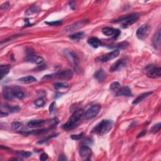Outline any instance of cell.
<instances>
[{"mask_svg":"<svg viewBox=\"0 0 161 161\" xmlns=\"http://www.w3.org/2000/svg\"><path fill=\"white\" fill-rule=\"evenodd\" d=\"M88 22H89L88 20H83L81 21H77L76 23H74L72 25H70L67 26V27L65 28V30L67 32H73V31L76 30L80 28L83 27V26H84V25H86Z\"/></svg>","mask_w":161,"mask_h":161,"instance_id":"30bf717a","label":"cell"},{"mask_svg":"<svg viewBox=\"0 0 161 161\" xmlns=\"http://www.w3.org/2000/svg\"><path fill=\"white\" fill-rule=\"evenodd\" d=\"M145 133H146L145 131H143L142 133H140V135L138 136V138H140V137H143V136H144V135H145Z\"/></svg>","mask_w":161,"mask_h":161,"instance_id":"7bdbcfd3","label":"cell"},{"mask_svg":"<svg viewBox=\"0 0 161 161\" xmlns=\"http://www.w3.org/2000/svg\"><path fill=\"white\" fill-rule=\"evenodd\" d=\"M88 43L92 47L95 48L99 47L101 45L100 40L96 37H91L90 38H89L88 40Z\"/></svg>","mask_w":161,"mask_h":161,"instance_id":"cb8c5ba5","label":"cell"},{"mask_svg":"<svg viewBox=\"0 0 161 161\" xmlns=\"http://www.w3.org/2000/svg\"><path fill=\"white\" fill-rule=\"evenodd\" d=\"M152 30L151 26L149 24H144L138 28L137 31V37L138 39L144 40L148 37Z\"/></svg>","mask_w":161,"mask_h":161,"instance_id":"5b68a950","label":"cell"},{"mask_svg":"<svg viewBox=\"0 0 161 161\" xmlns=\"http://www.w3.org/2000/svg\"><path fill=\"white\" fill-rule=\"evenodd\" d=\"M3 95L7 100H11L14 98L22 99L25 96L21 89L16 86L4 88L3 90Z\"/></svg>","mask_w":161,"mask_h":161,"instance_id":"6da1fadb","label":"cell"},{"mask_svg":"<svg viewBox=\"0 0 161 161\" xmlns=\"http://www.w3.org/2000/svg\"><path fill=\"white\" fill-rule=\"evenodd\" d=\"M9 6H10V3H9L8 2H6L5 3L3 4L1 6V8L2 9V10H6V9L9 7Z\"/></svg>","mask_w":161,"mask_h":161,"instance_id":"74e56055","label":"cell"},{"mask_svg":"<svg viewBox=\"0 0 161 161\" xmlns=\"http://www.w3.org/2000/svg\"><path fill=\"white\" fill-rule=\"evenodd\" d=\"M117 96H130L132 95V91L128 86H121L118 91L115 94Z\"/></svg>","mask_w":161,"mask_h":161,"instance_id":"e0dca14e","label":"cell"},{"mask_svg":"<svg viewBox=\"0 0 161 161\" xmlns=\"http://www.w3.org/2000/svg\"><path fill=\"white\" fill-rule=\"evenodd\" d=\"M160 127H161V124H160V123H159L157 124L154 125V126L152 127V128L150 129V130L153 133H156L160 130Z\"/></svg>","mask_w":161,"mask_h":161,"instance_id":"d6a6232c","label":"cell"},{"mask_svg":"<svg viewBox=\"0 0 161 161\" xmlns=\"http://www.w3.org/2000/svg\"><path fill=\"white\" fill-rule=\"evenodd\" d=\"M84 37V33L83 32H79L71 35L69 37L71 39H72L73 40H79L83 39Z\"/></svg>","mask_w":161,"mask_h":161,"instance_id":"d4e9b609","label":"cell"},{"mask_svg":"<svg viewBox=\"0 0 161 161\" xmlns=\"http://www.w3.org/2000/svg\"><path fill=\"white\" fill-rule=\"evenodd\" d=\"M67 159L66 157V156L64 155H60L59 156V158L58 159V160H66Z\"/></svg>","mask_w":161,"mask_h":161,"instance_id":"b9f144b4","label":"cell"},{"mask_svg":"<svg viewBox=\"0 0 161 161\" xmlns=\"http://www.w3.org/2000/svg\"><path fill=\"white\" fill-rule=\"evenodd\" d=\"M46 123V120H31L27 123V126L29 128H38L42 127Z\"/></svg>","mask_w":161,"mask_h":161,"instance_id":"ac0fdd59","label":"cell"},{"mask_svg":"<svg viewBox=\"0 0 161 161\" xmlns=\"http://www.w3.org/2000/svg\"><path fill=\"white\" fill-rule=\"evenodd\" d=\"M160 30H159L157 32H156L153 38V46L156 49H159L160 47Z\"/></svg>","mask_w":161,"mask_h":161,"instance_id":"d6986e66","label":"cell"},{"mask_svg":"<svg viewBox=\"0 0 161 161\" xmlns=\"http://www.w3.org/2000/svg\"><path fill=\"white\" fill-rule=\"evenodd\" d=\"M83 133H80L79 134H78V135H71V138L73 140H79L80 139L83 137Z\"/></svg>","mask_w":161,"mask_h":161,"instance_id":"e575fe53","label":"cell"},{"mask_svg":"<svg viewBox=\"0 0 161 161\" xmlns=\"http://www.w3.org/2000/svg\"><path fill=\"white\" fill-rule=\"evenodd\" d=\"M16 155L19 157H30L31 155H32V153L28 152H25V151H18L16 153Z\"/></svg>","mask_w":161,"mask_h":161,"instance_id":"83f0119b","label":"cell"},{"mask_svg":"<svg viewBox=\"0 0 161 161\" xmlns=\"http://www.w3.org/2000/svg\"><path fill=\"white\" fill-rule=\"evenodd\" d=\"M46 24L48 25H51V26H59L62 24V21H50V22H46Z\"/></svg>","mask_w":161,"mask_h":161,"instance_id":"836d02e7","label":"cell"},{"mask_svg":"<svg viewBox=\"0 0 161 161\" xmlns=\"http://www.w3.org/2000/svg\"><path fill=\"white\" fill-rule=\"evenodd\" d=\"M4 108L10 113H15L20 110V108L18 106H5Z\"/></svg>","mask_w":161,"mask_h":161,"instance_id":"f1b7e54d","label":"cell"},{"mask_svg":"<svg viewBox=\"0 0 161 161\" xmlns=\"http://www.w3.org/2000/svg\"><path fill=\"white\" fill-rule=\"evenodd\" d=\"M47 68V66L45 64H40V66H38L37 67V68L35 69V70L37 71H42L44 69H46Z\"/></svg>","mask_w":161,"mask_h":161,"instance_id":"d590c367","label":"cell"},{"mask_svg":"<svg viewBox=\"0 0 161 161\" xmlns=\"http://www.w3.org/2000/svg\"><path fill=\"white\" fill-rule=\"evenodd\" d=\"M152 93H153V92H150H150H147V93H144L141 94V95H140L137 98H135V100L133 101V104H134V105L138 104L139 103L142 102L143 100H144L145 98L148 97L150 95H152Z\"/></svg>","mask_w":161,"mask_h":161,"instance_id":"7402d4cb","label":"cell"},{"mask_svg":"<svg viewBox=\"0 0 161 161\" xmlns=\"http://www.w3.org/2000/svg\"><path fill=\"white\" fill-rule=\"evenodd\" d=\"M37 11V6H33L31 7L30 9H28V10L26 11L25 14L26 16H29V15L33 14V13H35Z\"/></svg>","mask_w":161,"mask_h":161,"instance_id":"1f68e13d","label":"cell"},{"mask_svg":"<svg viewBox=\"0 0 161 161\" xmlns=\"http://www.w3.org/2000/svg\"><path fill=\"white\" fill-rule=\"evenodd\" d=\"M48 159V155L46 153H43L41 154V155H40V159L43 161V160H46Z\"/></svg>","mask_w":161,"mask_h":161,"instance_id":"8d00e7d4","label":"cell"},{"mask_svg":"<svg viewBox=\"0 0 161 161\" xmlns=\"http://www.w3.org/2000/svg\"><path fill=\"white\" fill-rule=\"evenodd\" d=\"M66 56L68 57L69 60L72 62L74 65L75 69L78 70L79 68V59L78 57L76 56L74 53L71 52H68L66 53Z\"/></svg>","mask_w":161,"mask_h":161,"instance_id":"2e32d148","label":"cell"},{"mask_svg":"<svg viewBox=\"0 0 161 161\" xmlns=\"http://www.w3.org/2000/svg\"><path fill=\"white\" fill-rule=\"evenodd\" d=\"M11 128L15 132H19L20 133H23L24 132H26V127L25 125L19 122H13L11 124Z\"/></svg>","mask_w":161,"mask_h":161,"instance_id":"9a60e30c","label":"cell"},{"mask_svg":"<svg viewBox=\"0 0 161 161\" xmlns=\"http://www.w3.org/2000/svg\"><path fill=\"white\" fill-rule=\"evenodd\" d=\"M84 113V110L83 109H79L75 111L73 115H71V117L69 118L68 122L63 125L64 130H70L74 128L77 126L80 118L83 117Z\"/></svg>","mask_w":161,"mask_h":161,"instance_id":"3957f363","label":"cell"},{"mask_svg":"<svg viewBox=\"0 0 161 161\" xmlns=\"http://www.w3.org/2000/svg\"><path fill=\"white\" fill-rule=\"evenodd\" d=\"M53 76L62 80H69L73 77V73L72 71L69 69L64 70L57 73Z\"/></svg>","mask_w":161,"mask_h":161,"instance_id":"9c48e42d","label":"cell"},{"mask_svg":"<svg viewBox=\"0 0 161 161\" xmlns=\"http://www.w3.org/2000/svg\"><path fill=\"white\" fill-rule=\"evenodd\" d=\"M127 64V59H121L115 62L111 66L110 71L111 72H115V71H119L123 68Z\"/></svg>","mask_w":161,"mask_h":161,"instance_id":"7c38bea8","label":"cell"},{"mask_svg":"<svg viewBox=\"0 0 161 161\" xmlns=\"http://www.w3.org/2000/svg\"><path fill=\"white\" fill-rule=\"evenodd\" d=\"M8 115V113L3 112V111H1V115H0V117H1V118H3V117H7Z\"/></svg>","mask_w":161,"mask_h":161,"instance_id":"60d3db41","label":"cell"},{"mask_svg":"<svg viewBox=\"0 0 161 161\" xmlns=\"http://www.w3.org/2000/svg\"><path fill=\"white\" fill-rule=\"evenodd\" d=\"M11 69V66L10 65H1L0 66V71H1V80L9 73Z\"/></svg>","mask_w":161,"mask_h":161,"instance_id":"603a6c76","label":"cell"},{"mask_svg":"<svg viewBox=\"0 0 161 161\" xmlns=\"http://www.w3.org/2000/svg\"><path fill=\"white\" fill-rule=\"evenodd\" d=\"M69 6L71 7V8L72 9V10H74L75 9V7H76V3L74 1H72V2H70L69 3Z\"/></svg>","mask_w":161,"mask_h":161,"instance_id":"f35d334b","label":"cell"},{"mask_svg":"<svg viewBox=\"0 0 161 161\" xmlns=\"http://www.w3.org/2000/svg\"><path fill=\"white\" fill-rule=\"evenodd\" d=\"M128 42H122V43H118L117 45H115V46H110L108 48H119V49H123V48H127V46H128Z\"/></svg>","mask_w":161,"mask_h":161,"instance_id":"4316f807","label":"cell"},{"mask_svg":"<svg viewBox=\"0 0 161 161\" xmlns=\"http://www.w3.org/2000/svg\"><path fill=\"white\" fill-rule=\"evenodd\" d=\"M34 104L35 106H37V107H42L45 105V101L42 99V98H38L37 100H35L34 101Z\"/></svg>","mask_w":161,"mask_h":161,"instance_id":"4dcf8cb0","label":"cell"},{"mask_svg":"<svg viewBox=\"0 0 161 161\" xmlns=\"http://www.w3.org/2000/svg\"><path fill=\"white\" fill-rule=\"evenodd\" d=\"M102 32L106 36H113L114 38H117L121 33L120 30L111 27H105L103 28Z\"/></svg>","mask_w":161,"mask_h":161,"instance_id":"4fadbf2b","label":"cell"},{"mask_svg":"<svg viewBox=\"0 0 161 161\" xmlns=\"http://www.w3.org/2000/svg\"><path fill=\"white\" fill-rule=\"evenodd\" d=\"M19 81L23 84H31L37 81V79L32 76H27L18 79Z\"/></svg>","mask_w":161,"mask_h":161,"instance_id":"ffe728a7","label":"cell"},{"mask_svg":"<svg viewBox=\"0 0 161 161\" xmlns=\"http://www.w3.org/2000/svg\"><path fill=\"white\" fill-rule=\"evenodd\" d=\"M113 122L109 120H103L97 124L92 130V133L98 134L100 136L105 135L112 128Z\"/></svg>","mask_w":161,"mask_h":161,"instance_id":"7a4b0ae2","label":"cell"},{"mask_svg":"<svg viewBox=\"0 0 161 161\" xmlns=\"http://www.w3.org/2000/svg\"><path fill=\"white\" fill-rule=\"evenodd\" d=\"M147 76L152 79H157L161 76V69L154 66H149L147 68Z\"/></svg>","mask_w":161,"mask_h":161,"instance_id":"ba28073f","label":"cell"},{"mask_svg":"<svg viewBox=\"0 0 161 161\" xmlns=\"http://www.w3.org/2000/svg\"><path fill=\"white\" fill-rule=\"evenodd\" d=\"M94 77L95 78L98 80V81H102L105 79L106 78V73L105 72V71L103 69H100L99 70H98L94 74Z\"/></svg>","mask_w":161,"mask_h":161,"instance_id":"44dd1931","label":"cell"},{"mask_svg":"<svg viewBox=\"0 0 161 161\" xmlns=\"http://www.w3.org/2000/svg\"><path fill=\"white\" fill-rule=\"evenodd\" d=\"M54 105H55V102L52 103L50 105V107H49V111H50V113L52 112L53 108V107H54Z\"/></svg>","mask_w":161,"mask_h":161,"instance_id":"ab89813d","label":"cell"},{"mask_svg":"<svg viewBox=\"0 0 161 161\" xmlns=\"http://www.w3.org/2000/svg\"><path fill=\"white\" fill-rule=\"evenodd\" d=\"M26 60L35 64H42L44 61V59L42 57L33 54V52L31 51H28Z\"/></svg>","mask_w":161,"mask_h":161,"instance_id":"5bb4252c","label":"cell"},{"mask_svg":"<svg viewBox=\"0 0 161 161\" xmlns=\"http://www.w3.org/2000/svg\"><path fill=\"white\" fill-rule=\"evenodd\" d=\"M138 16H139L138 13H134L128 15L123 16L117 20H113L112 22H114V23H120V22H122V27L127 28L128 26L133 25L134 23H135L138 20Z\"/></svg>","mask_w":161,"mask_h":161,"instance_id":"277c9868","label":"cell"},{"mask_svg":"<svg viewBox=\"0 0 161 161\" xmlns=\"http://www.w3.org/2000/svg\"><path fill=\"white\" fill-rule=\"evenodd\" d=\"M100 108L101 106L98 105L92 106L86 111V112L84 113L83 117L84 119L89 120L95 118L98 115V114L99 113Z\"/></svg>","mask_w":161,"mask_h":161,"instance_id":"8992f818","label":"cell"},{"mask_svg":"<svg viewBox=\"0 0 161 161\" xmlns=\"http://www.w3.org/2000/svg\"><path fill=\"white\" fill-rule=\"evenodd\" d=\"M69 86L68 83H56L54 84V88L56 89H60L62 88H68Z\"/></svg>","mask_w":161,"mask_h":161,"instance_id":"f546056e","label":"cell"},{"mask_svg":"<svg viewBox=\"0 0 161 161\" xmlns=\"http://www.w3.org/2000/svg\"><path fill=\"white\" fill-rule=\"evenodd\" d=\"M79 155L83 160H89L92 155V150L88 146H82L79 150Z\"/></svg>","mask_w":161,"mask_h":161,"instance_id":"8fae6325","label":"cell"},{"mask_svg":"<svg viewBox=\"0 0 161 161\" xmlns=\"http://www.w3.org/2000/svg\"><path fill=\"white\" fill-rule=\"evenodd\" d=\"M120 54V51L118 49H115V50L112 52L106 53L105 54H103L98 57H97V60L100 62H108L109 61H111L112 59H115L116 57H117Z\"/></svg>","mask_w":161,"mask_h":161,"instance_id":"52a82bcc","label":"cell"},{"mask_svg":"<svg viewBox=\"0 0 161 161\" xmlns=\"http://www.w3.org/2000/svg\"><path fill=\"white\" fill-rule=\"evenodd\" d=\"M120 87H121V85L120 84V83L117 81H116V82L112 83L110 84V89L111 91L114 93L115 94H116L118 91Z\"/></svg>","mask_w":161,"mask_h":161,"instance_id":"484cf974","label":"cell"}]
</instances>
